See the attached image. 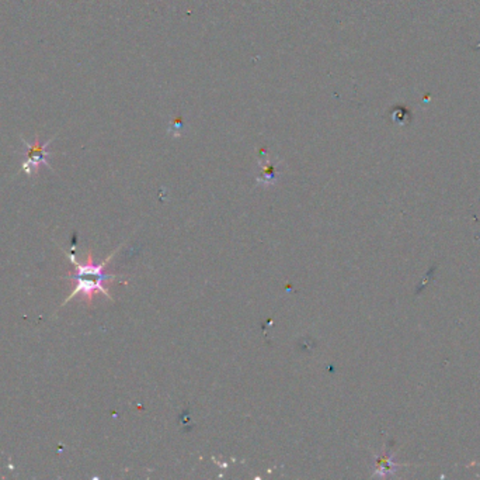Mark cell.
I'll return each mask as SVG.
<instances>
[{"mask_svg": "<svg viewBox=\"0 0 480 480\" xmlns=\"http://www.w3.org/2000/svg\"><path fill=\"white\" fill-rule=\"evenodd\" d=\"M119 248L114 249L103 262L100 263H96L95 259H93V253L92 251L88 252V256H86V261L85 262H79L76 259V256L74 253H69V259L72 261L74 266H75V272L69 273L66 278L64 279H68V280H72L75 282V287L72 290V293L64 300V303L61 304V307L66 306L72 299H75L76 296H81L82 300L88 304V306H92L93 303V299L96 296L97 293H103L104 296H107L110 300H112V296L110 295L108 292V287H107V283L115 280L117 275H110V273H105V268L108 265V262L114 258V255L118 252Z\"/></svg>", "mask_w": 480, "mask_h": 480, "instance_id": "1", "label": "cell"}, {"mask_svg": "<svg viewBox=\"0 0 480 480\" xmlns=\"http://www.w3.org/2000/svg\"><path fill=\"white\" fill-rule=\"evenodd\" d=\"M23 142L27 147V159L21 165V171L25 172L28 176H31L33 173L38 171L40 166L48 165V156L51 155V152L48 151V145L51 139L47 141L45 144H38L37 141L34 145L28 144L25 139H23Z\"/></svg>", "mask_w": 480, "mask_h": 480, "instance_id": "2", "label": "cell"}]
</instances>
